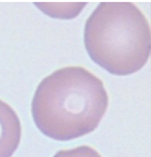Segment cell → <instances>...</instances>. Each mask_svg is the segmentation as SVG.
<instances>
[{
  "mask_svg": "<svg viewBox=\"0 0 151 157\" xmlns=\"http://www.w3.org/2000/svg\"><path fill=\"white\" fill-rule=\"evenodd\" d=\"M20 121L13 109L0 100V157H10L18 147Z\"/></svg>",
  "mask_w": 151,
  "mask_h": 157,
  "instance_id": "cell-3",
  "label": "cell"
},
{
  "mask_svg": "<svg viewBox=\"0 0 151 157\" xmlns=\"http://www.w3.org/2000/svg\"><path fill=\"white\" fill-rule=\"evenodd\" d=\"M103 82L82 67H68L49 75L32 100L34 123L49 138L67 141L91 133L108 108Z\"/></svg>",
  "mask_w": 151,
  "mask_h": 157,
  "instance_id": "cell-1",
  "label": "cell"
},
{
  "mask_svg": "<svg viewBox=\"0 0 151 157\" xmlns=\"http://www.w3.org/2000/svg\"><path fill=\"white\" fill-rule=\"evenodd\" d=\"M149 24L130 2H102L85 26L86 49L109 73L127 76L141 70L150 52Z\"/></svg>",
  "mask_w": 151,
  "mask_h": 157,
  "instance_id": "cell-2",
  "label": "cell"
},
{
  "mask_svg": "<svg viewBox=\"0 0 151 157\" xmlns=\"http://www.w3.org/2000/svg\"><path fill=\"white\" fill-rule=\"evenodd\" d=\"M53 157H102L95 149L89 146H80V147L70 149V150L59 151Z\"/></svg>",
  "mask_w": 151,
  "mask_h": 157,
  "instance_id": "cell-4",
  "label": "cell"
}]
</instances>
